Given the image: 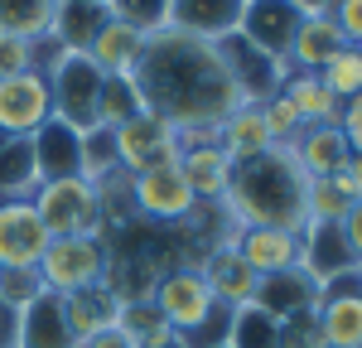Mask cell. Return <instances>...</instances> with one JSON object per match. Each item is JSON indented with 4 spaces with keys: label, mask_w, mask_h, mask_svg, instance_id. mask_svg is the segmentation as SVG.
Instances as JSON below:
<instances>
[{
    "label": "cell",
    "mask_w": 362,
    "mask_h": 348,
    "mask_svg": "<svg viewBox=\"0 0 362 348\" xmlns=\"http://www.w3.org/2000/svg\"><path fill=\"white\" fill-rule=\"evenodd\" d=\"M131 87H136L140 112L169 121L174 131L223 126V116L232 107H242L218 44L179 34L169 25L145 39V54L131 73Z\"/></svg>",
    "instance_id": "obj_1"
},
{
    "label": "cell",
    "mask_w": 362,
    "mask_h": 348,
    "mask_svg": "<svg viewBox=\"0 0 362 348\" xmlns=\"http://www.w3.org/2000/svg\"><path fill=\"white\" fill-rule=\"evenodd\" d=\"M305 170L295 165V155L285 145H271L266 155H251L242 165H232V184L223 194V208L232 228H285L305 232Z\"/></svg>",
    "instance_id": "obj_2"
},
{
    "label": "cell",
    "mask_w": 362,
    "mask_h": 348,
    "mask_svg": "<svg viewBox=\"0 0 362 348\" xmlns=\"http://www.w3.org/2000/svg\"><path fill=\"white\" fill-rule=\"evenodd\" d=\"M44 73H49V92H54V116L68 121L73 131H92L97 126V102H102V73L87 54H58L54 44H44Z\"/></svg>",
    "instance_id": "obj_3"
},
{
    "label": "cell",
    "mask_w": 362,
    "mask_h": 348,
    "mask_svg": "<svg viewBox=\"0 0 362 348\" xmlns=\"http://www.w3.org/2000/svg\"><path fill=\"white\" fill-rule=\"evenodd\" d=\"M29 203L39 208L44 228L54 237H102V199H97V184L83 174H68V179H44Z\"/></svg>",
    "instance_id": "obj_4"
},
{
    "label": "cell",
    "mask_w": 362,
    "mask_h": 348,
    "mask_svg": "<svg viewBox=\"0 0 362 348\" xmlns=\"http://www.w3.org/2000/svg\"><path fill=\"white\" fill-rule=\"evenodd\" d=\"M107 276V242L102 237H54L39 261V281L49 295H78L102 286Z\"/></svg>",
    "instance_id": "obj_5"
},
{
    "label": "cell",
    "mask_w": 362,
    "mask_h": 348,
    "mask_svg": "<svg viewBox=\"0 0 362 348\" xmlns=\"http://www.w3.org/2000/svg\"><path fill=\"white\" fill-rule=\"evenodd\" d=\"M150 305L160 310L169 329L179 334V339H189L203 319L218 310V300H213V290L203 281V271H198V261H174L165 276L155 281V295H150Z\"/></svg>",
    "instance_id": "obj_6"
},
{
    "label": "cell",
    "mask_w": 362,
    "mask_h": 348,
    "mask_svg": "<svg viewBox=\"0 0 362 348\" xmlns=\"http://www.w3.org/2000/svg\"><path fill=\"white\" fill-rule=\"evenodd\" d=\"M198 208L194 189L179 165H155V170L131 174V213L150 228H179Z\"/></svg>",
    "instance_id": "obj_7"
},
{
    "label": "cell",
    "mask_w": 362,
    "mask_h": 348,
    "mask_svg": "<svg viewBox=\"0 0 362 348\" xmlns=\"http://www.w3.org/2000/svg\"><path fill=\"white\" fill-rule=\"evenodd\" d=\"M112 145H116L121 174H140V170H155V165H179L184 160L179 131L150 112H136L121 126H112Z\"/></svg>",
    "instance_id": "obj_8"
},
{
    "label": "cell",
    "mask_w": 362,
    "mask_h": 348,
    "mask_svg": "<svg viewBox=\"0 0 362 348\" xmlns=\"http://www.w3.org/2000/svg\"><path fill=\"white\" fill-rule=\"evenodd\" d=\"M44 121H54V92L44 63L15 78H0V131L10 141H29Z\"/></svg>",
    "instance_id": "obj_9"
},
{
    "label": "cell",
    "mask_w": 362,
    "mask_h": 348,
    "mask_svg": "<svg viewBox=\"0 0 362 348\" xmlns=\"http://www.w3.org/2000/svg\"><path fill=\"white\" fill-rule=\"evenodd\" d=\"M54 232L44 228L39 208L29 199L0 203V271H39Z\"/></svg>",
    "instance_id": "obj_10"
},
{
    "label": "cell",
    "mask_w": 362,
    "mask_h": 348,
    "mask_svg": "<svg viewBox=\"0 0 362 348\" xmlns=\"http://www.w3.org/2000/svg\"><path fill=\"white\" fill-rule=\"evenodd\" d=\"M314 324H319L324 348H362V271L338 276L319 290Z\"/></svg>",
    "instance_id": "obj_11"
},
{
    "label": "cell",
    "mask_w": 362,
    "mask_h": 348,
    "mask_svg": "<svg viewBox=\"0 0 362 348\" xmlns=\"http://www.w3.org/2000/svg\"><path fill=\"white\" fill-rule=\"evenodd\" d=\"M218 54H223L227 73H232V87H237V97L251 102V107H261L266 97H276L280 83L290 78V68L276 63V58H266L256 44H247L242 34H227L223 44H218Z\"/></svg>",
    "instance_id": "obj_12"
},
{
    "label": "cell",
    "mask_w": 362,
    "mask_h": 348,
    "mask_svg": "<svg viewBox=\"0 0 362 348\" xmlns=\"http://www.w3.org/2000/svg\"><path fill=\"white\" fill-rule=\"evenodd\" d=\"M300 20H305V10H300L295 0H247L237 34H242L247 44H256L266 58L285 63V54H290V39H295Z\"/></svg>",
    "instance_id": "obj_13"
},
{
    "label": "cell",
    "mask_w": 362,
    "mask_h": 348,
    "mask_svg": "<svg viewBox=\"0 0 362 348\" xmlns=\"http://www.w3.org/2000/svg\"><path fill=\"white\" fill-rule=\"evenodd\" d=\"M227 242H232V252L247 261L261 281L276 276V271L300 266V232H285V228H232Z\"/></svg>",
    "instance_id": "obj_14"
},
{
    "label": "cell",
    "mask_w": 362,
    "mask_h": 348,
    "mask_svg": "<svg viewBox=\"0 0 362 348\" xmlns=\"http://www.w3.org/2000/svg\"><path fill=\"white\" fill-rule=\"evenodd\" d=\"M300 266H305L319 286L362 271V261L353 257V247L343 242V228H338V223H309V228L300 232Z\"/></svg>",
    "instance_id": "obj_15"
},
{
    "label": "cell",
    "mask_w": 362,
    "mask_h": 348,
    "mask_svg": "<svg viewBox=\"0 0 362 348\" xmlns=\"http://www.w3.org/2000/svg\"><path fill=\"white\" fill-rule=\"evenodd\" d=\"M198 271H203V281H208V290H213V300L227 305V310L251 305V300H256V290H261V276H256L247 261L232 252V242H218L213 252H203Z\"/></svg>",
    "instance_id": "obj_16"
},
{
    "label": "cell",
    "mask_w": 362,
    "mask_h": 348,
    "mask_svg": "<svg viewBox=\"0 0 362 348\" xmlns=\"http://www.w3.org/2000/svg\"><path fill=\"white\" fill-rule=\"evenodd\" d=\"M242 10H247V0H169L165 25L179 34H194V39H208V44H223L227 34H237Z\"/></svg>",
    "instance_id": "obj_17"
},
{
    "label": "cell",
    "mask_w": 362,
    "mask_h": 348,
    "mask_svg": "<svg viewBox=\"0 0 362 348\" xmlns=\"http://www.w3.org/2000/svg\"><path fill=\"white\" fill-rule=\"evenodd\" d=\"M29 150H34V170H39V184L44 179H68V174H83V131H73L68 121H44L34 136H29Z\"/></svg>",
    "instance_id": "obj_18"
},
{
    "label": "cell",
    "mask_w": 362,
    "mask_h": 348,
    "mask_svg": "<svg viewBox=\"0 0 362 348\" xmlns=\"http://www.w3.org/2000/svg\"><path fill=\"white\" fill-rule=\"evenodd\" d=\"M145 29L136 25H126V20H112L107 15V25L92 34V44H87V58L97 63V73L102 78H131L136 73V63L140 54H145Z\"/></svg>",
    "instance_id": "obj_19"
},
{
    "label": "cell",
    "mask_w": 362,
    "mask_h": 348,
    "mask_svg": "<svg viewBox=\"0 0 362 348\" xmlns=\"http://www.w3.org/2000/svg\"><path fill=\"white\" fill-rule=\"evenodd\" d=\"M15 348H73L68 319H63V300L58 295H39L15 315Z\"/></svg>",
    "instance_id": "obj_20"
},
{
    "label": "cell",
    "mask_w": 362,
    "mask_h": 348,
    "mask_svg": "<svg viewBox=\"0 0 362 348\" xmlns=\"http://www.w3.org/2000/svg\"><path fill=\"white\" fill-rule=\"evenodd\" d=\"M63 300V319H68V334L73 344H92L97 334H107L121 315V300H116L107 286H92L78 290V295H58Z\"/></svg>",
    "instance_id": "obj_21"
},
{
    "label": "cell",
    "mask_w": 362,
    "mask_h": 348,
    "mask_svg": "<svg viewBox=\"0 0 362 348\" xmlns=\"http://www.w3.org/2000/svg\"><path fill=\"white\" fill-rule=\"evenodd\" d=\"M319 281L309 276L305 266H290V271H276V276H266L261 281V290H256V305L266 310V315H300V310H314L319 305Z\"/></svg>",
    "instance_id": "obj_22"
},
{
    "label": "cell",
    "mask_w": 362,
    "mask_h": 348,
    "mask_svg": "<svg viewBox=\"0 0 362 348\" xmlns=\"http://www.w3.org/2000/svg\"><path fill=\"white\" fill-rule=\"evenodd\" d=\"M343 49V34L329 15H305L295 39H290V54H285V68L290 73H319L329 58Z\"/></svg>",
    "instance_id": "obj_23"
},
{
    "label": "cell",
    "mask_w": 362,
    "mask_h": 348,
    "mask_svg": "<svg viewBox=\"0 0 362 348\" xmlns=\"http://www.w3.org/2000/svg\"><path fill=\"white\" fill-rule=\"evenodd\" d=\"M102 25H107V5L102 0H58L49 44H54L58 54H87L92 34Z\"/></svg>",
    "instance_id": "obj_24"
},
{
    "label": "cell",
    "mask_w": 362,
    "mask_h": 348,
    "mask_svg": "<svg viewBox=\"0 0 362 348\" xmlns=\"http://www.w3.org/2000/svg\"><path fill=\"white\" fill-rule=\"evenodd\" d=\"M218 145L227 150L232 165H242V160H251V155H266V150L276 145V136L266 131L261 107L242 102V107H232V112L223 116V126H218Z\"/></svg>",
    "instance_id": "obj_25"
},
{
    "label": "cell",
    "mask_w": 362,
    "mask_h": 348,
    "mask_svg": "<svg viewBox=\"0 0 362 348\" xmlns=\"http://www.w3.org/2000/svg\"><path fill=\"white\" fill-rule=\"evenodd\" d=\"M285 150L295 155V165L305 170V179H329L348 160V141H343L338 126H305Z\"/></svg>",
    "instance_id": "obj_26"
},
{
    "label": "cell",
    "mask_w": 362,
    "mask_h": 348,
    "mask_svg": "<svg viewBox=\"0 0 362 348\" xmlns=\"http://www.w3.org/2000/svg\"><path fill=\"white\" fill-rule=\"evenodd\" d=\"M179 170H184L198 203H223L227 184H232V160H227L223 145H194V150H184Z\"/></svg>",
    "instance_id": "obj_27"
},
{
    "label": "cell",
    "mask_w": 362,
    "mask_h": 348,
    "mask_svg": "<svg viewBox=\"0 0 362 348\" xmlns=\"http://www.w3.org/2000/svg\"><path fill=\"white\" fill-rule=\"evenodd\" d=\"M280 92H285V102L295 107V116L305 126H338V116H343V102L319 83V73H290L280 83Z\"/></svg>",
    "instance_id": "obj_28"
},
{
    "label": "cell",
    "mask_w": 362,
    "mask_h": 348,
    "mask_svg": "<svg viewBox=\"0 0 362 348\" xmlns=\"http://www.w3.org/2000/svg\"><path fill=\"white\" fill-rule=\"evenodd\" d=\"M58 0H0V34H15L29 44H49Z\"/></svg>",
    "instance_id": "obj_29"
},
{
    "label": "cell",
    "mask_w": 362,
    "mask_h": 348,
    "mask_svg": "<svg viewBox=\"0 0 362 348\" xmlns=\"http://www.w3.org/2000/svg\"><path fill=\"white\" fill-rule=\"evenodd\" d=\"M34 189H39V170H34L29 141H5L0 145V199H29Z\"/></svg>",
    "instance_id": "obj_30"
},
{
    "label": "cell",
    "mask_w": 362,
    "mask_h": 348,
    "mask_svg": "<svg viewBox=\"0 0 362 348\" xmlns=\"http://www.w3.org/2000/svg\"><path fill=\"white\" fill-rule=\"evenodd\" d=\"M227 344L232 348H280V319L266 315L256 300L232 310V329H227Z\"/></svg>",
    "instance_id": "obj_31"
},
{
    "label": "cell",
    "mask_w": 362,
    "mask_h": 348,
    "mask_svg": "<svg viewBox=\"0 0 362 348\" xmlns=\"http://www.w3.org/2000/svg\"><path fill=\"white\" fill-rule=\"evenodd\" d=\"M319 83L329 87L338 102H353L362 92V44H343V49L319 68Z\"/></svg>",
    "instance_id": "obj_32"
},
{
    "label": "cell",
    "mask_w": 362,
    "mask_h": 348,
    "mask_svg": "<svg viewBox=\"0 0 362 348\" xmlns=\"http://www.w3.org/2000/svg\"><path fill=\"white\" fill-rule=\"evenodd\" d=\"M116 170H121V165H116L112 126H92V131H83V179L102 184V179H112Z\"/></svg>",
    "instance_id": "obj_33"
},
{
    "label": "cell",
    "mask_w": 362,
    "mask_h": 348,
    "mask_svg": "<svg viewBox=\"0 0 362 348\" xmlns=\"http://www.w3.org/2000/svg\"><path fill=\"white\" fill-rule=\"evenodd\" d=\"M140 102H136V87L131 78H107L102 83V102H97V126H121L126 116H136Z\"/></svg>",
    "instance_id": "obj_34"
},
{
    "label": "cell",
    "mask_w": 362,
    "mask_h": 348,
    "mask_svg": "<svg viewBox=\"0 0 362 348\" xmlns=\"http://www.w3.org/2000/svg\"><path fill=\"white\" fill-rule=\"evenodd\" d=\"M107 15L145 29V34H155V29H165V20H169V0H107Z\"/></svg>",
    "instance_id": "obj_35"
},
{
    "label": "cell",
    "mask_w": 362,
    "mask_h": 348,
    "mask_svg": "<svg viewBox=\"0 0 362 348\" xmlns=\"http://www.w3.org/2000/svg\"><path fill=\"white\" fill-rule=\"evenodd\" d=\"M348 213V199L338 194L329 179H309L305 184V218L309 223H343Z\"/></svg>",
    "instance_id": "obj_36"
},
{
    "label": "cell",
    "mask_w": 362,
    "mask_h": 348,
    "mask_svg": "<svg viewBox=\"0 0 362 348\" xmlns=\"http://www.w3.org/2000/svg\"><path fill=\"white\" fill-rule=\"evenodd\" d=\"M44 295V281H39V271H0V305L5 310H25Z\"/></svg>",
    "instance_id": "obj_37"
},
{
    "label": "cell",
    "mask_w": 362,
    "mask_h": 348,
    "mask_svg": "<svg viewBox=\"0 0 362 348\" xmlns=\"http://www.w3.org/2000/svg\"><path fill=\"white\" fill-rule=\"evenodd\" d=\"M44 63V44H29V39H15V34H0V78H15V73H29Z\"/></svg>",
    "instance_id": "obj_38"
},
{
    "label": "cell",
    "mask_w": 362,
    "mask_h": 348,
    "mask_svg": "<svg viewBox=\"0 0 362 348\" xmlns=\"http://www.w3.org/2000/svg\"><path fill=\"white\" fill-rule=\"evenodd\" d=\"M261 116H266V131L276 136V145H290L300 131H305V121H300V116H295V107L285 102V92L266 97V102H261Z\"/></svg>",
    "instance_id": "obj_39"
},
{
    "label": "cell",
    "mask_w": 362,
    "mask_h": 348,
    "mask_svg": "<svg viewBox=\"0 0 362 348\" xmlns=\"http://www.w3.org/2000/svg\"><path fill=\"white\" fill-rule=\"evenodd\" d=\"M280 348H324L319 324H314V310H300V315L280 319Z\"/></svg>",
    "instance_id": "obj_40"
},
{
    "label": "cell",
    "mask_w": 362,
    "mask_h": 348,
    "mask_svg": "<svg viewBox=\"0 0 362 348\" xmlns=\"http://www.w3.org/2000/svg\"><path fill=\"white\" fill-rule=\"evenodd\" d=\"M329 184H334V189H338L348 203H358V199H362V155H353V150H348V160H343V165L329 174Z\"/></svg>",
    "instance_id": "obj_41"
},
{
    "label": "cell",
    "mask_w": 362,
    "mask_h": 348,
    "mask_svg": "<svg viewBox=\"0 0 362 348\" xmlns=\"http://www.w3.org/2000/svg\"><path fill=\"white\" fill-rule=\"evenodd\" d=\"M329 20L338 25L343 44H362V0H338L329 10Z\"/></svg>",
    "instance_id": "obj_42"
},
{
    "label": "cell",
    "mask_w": 362,
    "mask_h": 348,
    "mask_svg": "<svg viewBox=\"0 0 362 348\" xmlns=\"http://www.w3.org/2000/svg\"><path fill=\"white\" fill-rule=\"evenodd\" d=\"M338 131H343V141L353 155H362V92L353 102H343V116H338Z\"/></svg>",
    "instance_id": "obj_43"
},
{
    "label": "cell",
    "mask_w": 362,
    "mask_h": 348,
    "mask_svg": "<svg viewBox=\"0 0 362 348\" xmlns=\"http://www.w3.org/2000/svg\"><path fill=\"white\" fill-rule=\"evenodd\" d=\"M338 228H343V242L353 247V257L362 261V199L348 203V213H343V223H338Z\"/></svg>",
    "instance_id": "obj_44"
},
{
    "label": "cell",
    "mask_w": 362,
    "mask_h": 348,
    "mask_svg": "<svg viewBox=\"0 0 362 348\" xmlns=\"http://www.w3.org/2000/svg\"><path fill=\"white\" fill-rule=\"evenodd\" d=\"M87 348H140V339H136V334H126L121 324H112L107 334H97V339H92Z\"/></svg>",
    "instance_id": "obj_45"
},
{
    "label": "cell",
    "mask_w": 362,
    "mask_h": 348,
    "mask_svg": "<svg viewBox=\"0 0 362 348\" xmlns=\"http://www.w3.org/2000/svg\"><path fill=\"white\" fill-rule=\"evenodd\" d=\"M295 5H300L305 15H329V10H334L338 0H295Z\"/></svg>",
    "instance_id": "obj_46"
},
{
    "label": "cell",
    "mask_w": 362,
    "mask_h": 348,
    "mask_svg": "<svg viewBox=\"0 0 362 348\" xmlns=\"http://www.w3.org/2000/svg\"><path fill=\"white\" fill-rule=\"evenodd\" d=\"M169 348H184V339H174V344H169Z\"/></svg>",
    "instance_id": "obj_47"
},
{
    "label": "cell",
    "mask_w": 362,
    "mask_h": 348,
    "mask_svg": "<svg viewBox=\"0 0 362 348\" xmlns=\"http://www.w3.org/2000/svg\"><path fill=\"white\" fill-rule=\"evenodd\" d=\"M5 141H10V136H5V131H0V145H5Z\"/></svg>",
    "instance_id": "obj_48"
},
{
    "label": "cell",
    "mask_w": 362,
    "mask_h": 348,
    "mask_svg": "<svg viewBox=\"0 0 362 348\" xmlns=\"http://www.w3.org/2000/svg\"><path fill=\"white\" fill-rule=\"evenodd\" d=\"M213 348H232V344H213Z\"/></svg>",
    "instance_id": "obj_49"
},
{
    "label": "cell",
    "mask_w": 362,
    "mask_h": 348,
    "mask_svg": "<svg viewBox=\"0 0 362 348\" xmlns=\"http://www.w3.org/2000/svg\"><path fill=\"white\" fill-rule=\"evenodd\" d=\"M102 5H107V0H102Z\"/></svg>",
    "instance_id": "obj_50"
}]
</instances>
